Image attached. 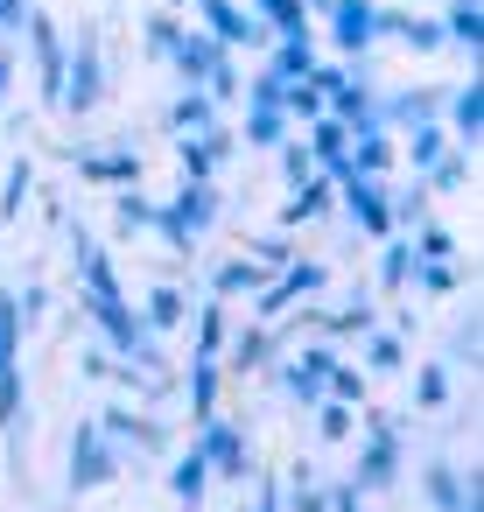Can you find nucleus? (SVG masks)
I'll return each mask as SVG.
<instances>
[{
  "label": "nucleus",
  "instance_id": "obj_1",
  "mask_svg": "<svg viewBox=\"0 0 484 512\" xmlns=\"http://www.w3.org/2000/svg\"><path fill=\"white\" fill-rule=\"evenodd\" d=\"M211 218H218V190H211V183H183V197H176L169 211H155V232H162L176 253H190V246L211 232Z\"/></svg>",
  "mask_w": 484,
  "mask_h": 512
},
{
  "label": "nucleus",
  "instance_id": "obj_2",
  "mask_svg": "<svg viewBox=\"0 0 484 512\" xmlns=\"http://www.w3.org/2000/svg\"><path fill=\"white\" fill-rule=\"evenodd\" d=\"M57 99H64L71 113H92V106L106 99V50H99L92 36L64 50V85H57Z\"/></svg>",
  "mask_w": 484,
  "mask_h": 512
},
{
  "label": "nucleus",
  "instance_id": "obj_3",
  "mask_svg": "<svg viewBox=\"0 0 484 512\" xmlns=\"http://www.w3.org/2000/svg\"><path fill=\"white\" fill-rule=\"evenodd\" d=\"M323 15H330V36L344 57H365L379 43V0H330Z\"/></svg>",
  "mask_w": 484,
  "mask_h": 512
},
{
  "label": "nucleus",
  "instance_id": "obj_4",
  "mask_svg": "<svg viewBox=\"0 0 484 512\" xmlns=\"http://www.w3.org/2000/svg\"><path fill=\"white\" fill-rule=\"evenodd\" d=\"M113 477H120V456L106 449V435L99 428H78V442H71V491H99Z\"/></svg>",
  "mask_w": 484,
  "mask_h": 512
},
{
  "label": "nucleus",
  "instance_id": "obj_5",
  "mask_svg": "<svg viewBox=\"0 0 484 512\" xmlns=\"http://www.w3.org/2000/svg\"><path fill=\"white\" fill-rule=\"evenodd\" d=\"M344 211L358 218V232L365 239H393L400 225H393V204L379 197V183L372 176H344Z\"/></svg>",
  "mask_w": 484,
  "mask_h": 512
},
{
  "label": "nucleus",
  "instance_id": "obj_6",
  "mask_svg": "<svg viewBox=\"0 0 484 512\" xmlns=\"http://www.w3.org/2000/svg\"><path fill=\"white\" fill-rule=\"evenodd\" d=\"M274 351H281V323H246V330H239V337H232L218 358H225L232 372H260Z\"/></svg>",
  "mask_w": 484,
  "mask_h": 512
},
{
  "label": "nucleus",
  "instance_id": "obj_7",
  "mask_svg": "<svg viewBox=\"0 0 484 512\" xmlns=\"http://www.w3.org/2000/svg\"><path fill=\"white\" fill-rule=\"evenodd\" d=\"M393 470H400V435H393V428H379V435L365 442V463H358V477H351V484H358V491H386V484H393Z\"/></svg>",
  "mask_w": 484,
  "mask_h": 512
},
{
  "label": "nucleus",
  "instance_id": "obj_8",
  "mask_svg": "<svg viewBox=\"0 0 484 512\" xmlns=\"http://www.w3.org/2000/svg\"><path fill=\"white\" fill-rule=\"evenodd\" d=\"M71 162H78V176H85V183H106V190H120V183H141V155H120V148L71 155Z\"/></svg>",
  "mask_w": 484,
  "mask_h": 512
},
{
  "label": "nucleus",
  "instance_id": "obj_9",
  "mask_svg": "<svg viewBox=\"0 0 484 512\" xmlns=\"http://www.w3.org/2000/svg\"><path fill=\"white\" fill-rule=\"evenodd\" d=\"M169 57H176V71H183L190 85H204V78L225 64V43H218V36H176V50H169Z\"/></svg>",
  "mask_w": 484,
  "mask_h": 512
},
{
  "label": "nucleus",
  "instance_id": "obj_10",
  "mask_svg": "<svg viewBox=\"0 0 484 512\" xmlns=\"http://www.w3.org/2000/svg\"><path fill=\"white\" fill-rule=\"evenodd\" d=\"M442 99H449L442 113H449V127H456V141H463V148H477V127H484V85L470 78L463 92H442Z\"/></svg>",
  "mask_w": 484,
  "mask_h": 512
},
{
  "label": "nucleus",
  "instance_id": "obj_11",
  "mask_svg": "<svg viewBox=\"0 0 484 512\" xmlns=\"http://www.w3.org/2000/svg\"><path fill=\"white\" fill-rule=\"evenodd\" d=\"M435 113H442V92H428V85L421 92H393V106H379L386 127H428Z\"/></svg>",
  "mask_w": 484,
  "mask_h": 512
},
{
  "label": "nucleus",
  "instance_id": "obj_12",
  "mask_svg": "<svg viewBox=\"0 0 484 512\" xmlns=\"http://www.w3.org/2000/svg\"><path fill=\"white\" fill-rule=\"evenodd\" d=\"M169 127H176V134H204V127H218V99H211L204 85H190V92L169 106Z\"/></svg>",
  "mask_w": 484,
  "mask_h": 512
},
{
  "label": "nucleus",
  "instance_id": "obj_13",
  "mask_svg": "<svg viewBox=\"0 0 484 512\" xmlns=\"http://www.w3.org/2000/svg\"><path fill=\"white\" fill-rule=\"evenodd\" d=\"M260 288H267V267H260L253 253H246V260H225V267H218V281H211V295H218V302H232V295H260Z\"/></svg>",
  "mask_w": 484,
  "mask_h": 512
},
{
  "label": "nucleus",
  "instance_id": "obj_14",
  "mask_svg": "<svg viewBox=\"0 0 484 512\" xmlns=\"http://www.w3.org/2000/svg\"><path fill=\"white\" fill-rule=\"evenodd\" d=\"M106 435H120V442H134V449H169V435H162V421H148V414H127V407H113L106 414Z\"/></svg>",
  "mask_w": 484,
  "mask_h": 512
},
{
  "label": "nucleus",
  "instance_id": "obj_15",
  "mask_svg": "<svg viewBox=\"0 0 484 512\" xmlns=\"http://www.w3.org/2000/svg\"><path fill=\"white\" fill-rule=\"evenodd\" d=\"M246 106H253V113H246V141H253V148H281V141H288L281 106H274V99H246Z\"/></svg>",
  "mask_w": 484,
  "mask_h": 512
},
{
  "label": "nucleus",
  "instance_id": "obj_16",
  "mask_svg": "<svg viewBox=\"0 0 484 512\" xmlns=\"http://www.w3.org/2000/svg\"><path fill=\"white\" fill-rule=\"evenodd\" d=\"M323 204H330V183H323V176H302V183L288 190L281 225H309V218H323Z\"/></svg>",
  "mask_w": 484,
  "mask_h": 512
},
{
  "label": "nucleus",
  "instance_id": "obj_17",
  "mask_svg": "<svg viewBox=\"0 0 484 512\" xmlns=\"http://www.w3.org/2000/svg\"><path fill=\"white\" fill-rule=\"evenodd\" d=\"M190 414H197V428L218 414V358H204V351H197V365H190Z\"/></svg>",
  "mask_w": 484,
  "mask_h": 512
},
{
  "label": "nucleus",
  "instance_id": "obj_18",
  "mask_svg": "<svg viewBox=\"0 0 484 512\" xmlns=\"http://www.w3.org/2000/svg\"><path fill=\"white\" fill-rule=\"evenodd\" d=\"M169 484H176V498H183L190 512L204 505V484H211V463H204V449H197V442H190V456H183V463L169 470Z\"/></svg>",
  "mask_w": 484,
  "mask_h": 512
},
{
  "label": "nucleus",
  "instance_id": "obj_19",
  "mask_svg": "<svg viewBox=\"0 0 484 512\" xmlns=\"http://www.w3.org/2000/svg\"><path fill=\"white\" fill-rule=\"evenodd\" d=\"M428 505H435V512H470V505H477V491L463 498V477H456L449 463H428Z\"/></svg>",
  "mask_w": 484,
  "mask_h": 512
},
{
  "label": "nucleus",
  "instance_id": "obj_20",
  "mask_svg": "<svg viewBox=\"0 0 484 512\" xmlns=\"http://www.w3.org/2000/svg\"><path fill=\"white\" fill-rule=\"evenodd\" d=\"M442 36H449V43H463V50L477 57V36H484V15H477V0H449V22H442Z\"/></svg>",
  "mask_w": 484,
  "mask_h": 512
},
{
  "label": "nucleus",
  "instance_id": "obj_21",
  "mask_svg": "<svg viewBox=\"0 0 484 512\" xmlns=\"http://www.w3.org/2000/svg\"><path fill=\"white\" fill-rule=\"evenodd\" d=\"M113 211H120V232H155V211H162V204H148V197H141L134 183H120Z\"/></svg>",
  "mask_w": 484,
  "mask_h": 512
},
{
  "label": "nucleus",
  "instance_id": "obj_22",
  "mask_svg": "<svg viewBox=\"0 0 484 512\" xmlns=\"http://www.w3.org/2000/svg\"><path fill=\"white\" fill-rule=\"evenodd\" d=\"M183 316H190L183 288H155V295H148V309H141V323H148V330H176Z\"/></svg>",
  "mask_w": 484,
  "mask_h": 512
},
{
  "label": "nucleus",
  "instance_id": "obj_23",
  "mask_svg": "<svg viewBox=\"0 0 484 512\" xmlns=\"http://www.w3.org/2000/svg\"><path fill=\"white\" fill-rule=\"evenodd\" d=\"M442 155H449V141H442V127H435V120L407 134V162H414V176H421V169H435Z\"/></svg>",
  "mask_w": 484,
  "mask_h": 512
},
{
  "label": "nucleus",
  "instance_id": "obj_24",
  "mask_svg": "<svg viewBox=\"0 0 484 512\" xmlns=\"http://www.w3.org/2000/svg\"><path fill=\"white\" fill-rule=\"evenodd\" d=\"M197 351H204V358L225 351V302H218V295H211V309L197 316Z\"/></svg>",
  "mask_w": 484,
  "mask_h": 512
},
{
  "label": "nucleus",
  "instance_id": "obj_25",
  "mask_svg": "<svg viewBox=\"0 0 484 512\" xmlns=\"http://www.w3.org/2000/svg\"><path fill=\"white\" fill-rule=\"evenodd\" d=\"M22 197H29V162L8 169V190H0V218H22Z\"/></svg>",
  "mask_w": 484,
  "mask_h": 512
},
{
  "label": "nucleus",
  "instance_id": "obj_26",
  "mask_svg": "<svg viewBox=\"0 0 484 512\" xmlns=\"http://www.w3.org/2000/svg\"><path fill=\"white\" fill-rule=\"evenodd\" d=\"M365 365H372V372H400V344H393V337H372V330H365Z\"/></svg>",
  "mask_w": 484,
  "mask_h": 512
},
{
  "label": "nucleus",
  "instance_id": "obj_27",
  "mask_svg": "<svg viewBox=\"0 0 484 512\" xmlns=\"http://www.w3.org/2000/svg\"><path fill=\"white\" fill-rule=\"evenodd\" d=\"M414 400H421V407H442V400H449V365H428L421 386H414Z\"/></svg>",
  "mask_w": 484,
  "mask_h": 512
},
{
  "label": "nucleus",
  "instance_id": "obj_28",
  "mask_svg": "<svg viewBox=\"0 0 484 512\" xmlns=\"http://www.w3.org/2000/svg\"><path fill=\"white\" fill-rule=\"evenodd\" d=\"M176 36H183V29H176L169 15H155V22H148V50H155V57H169V50H176Z\"/></svg>",
  "mask_w": 484,
  "mask_h": 512
},
{
  "label": "nucleus",
  "instance_id": "obj_29",
  "mask_svg": "<svg viewBox=\"0 0 484 512\" xmlns=\"http://www.w3.org/2000/svg\"><path fill=\"white\" fill-rule=\"evenodd\" d=\"M36 8H29V0H0V36H22V22H29Z\"/></svg>",
  "mask_w": 484,
  "mask_h": 512
},
{
  "label": "nucleus",
  "instance_id": "obj_30",
  "mask_svg": "<svg viewBox=\"0 0 484 512\" xmlns=\"http://www.w3.org/2000/svg\"><path fill=\"white\" fill-rule=\"evenodd\" d=\"M449 358H477V323H470V330H456V337H449Z\"/></svg>",
  "mask_w": 484,
  "mask_h": 512
},
{
  "label": "nucleus",
  "instance_id": "obj_31",
  "mask_svg": "<svg viewBox=\"0 0 484 512\" xmlns=\"http://www.w3.org/2000/svg\"><path fill=\"white\" fill-rule=\"evenodd\" d=\"M330 505H337V512H365V505H358V484H337V491H330Z\"/></svg>",
  "mask_w": 484,
  "mask_h": 512
},
{
  "label": "nucleus",
  "instance_id": "obj_32",
  "mask_svg": "<svg viewBox=\"0 0 484 512\" xmlns=\"http://www.w3.org/2000/svg\"><path fill=\"white\" fill-rule=\"evenodd\" d=\"M295 512H330V498L323 491H295Z\"/></svg>",
  "mask_w": 484,
  "mask_h": 512
},
{
  "label": "nucleus",
  "instance_id": "obj_33",
  "mask_svg": "<svg viewBox=\"0 0 484 512\" xmlns=\"http://www.w3.org/2000/svg\"><path fill=\"white\" fill-rule=\"evenodd\" d=\"M176 8H190V0H176Z\"/></svg>",
  "mask_w": 484,
  "mask_h": 512
},
{
  "label": "nucleus",
  "instance_id": "obj_34",
  "mask_svg": "<svg viewBox=\"0 0 484 512\" xmlns=\"http://www.w3.org/2000/svg\"><path fill=\"white\" fill-rule=\"evenodd\" d=\"M470 512H477V505H470Z\"/></svg>",
  "mask_w": 484,
  "mask_h": 512
}]
</instances>
